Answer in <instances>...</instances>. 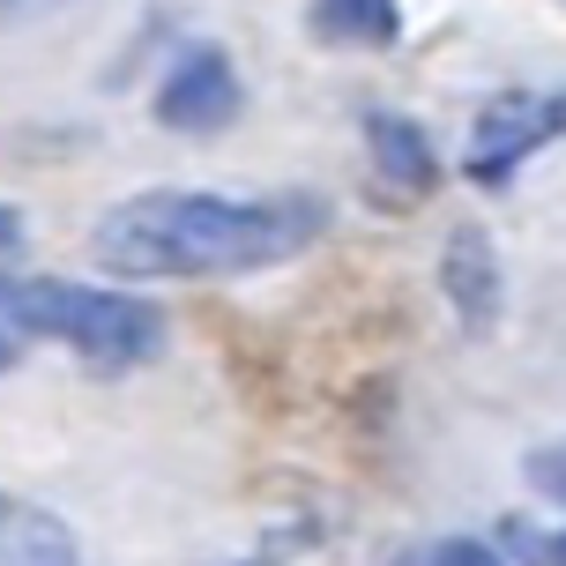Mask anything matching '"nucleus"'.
I'll return each instance as SVG.
<instances>
[{"label":"nucleus","mask_w":566,"mask_h":566,"mask_svg":"<svg viewBox=\"0 0 566 566\" xmlns=\"http://www.w3.org/2000/svg\"><path fill=\"white\" fill-rule=\"evenodd\" d=\"M440 291H448L454 321L484 336L492 321H500V254H492V239L484 231H454L448 254H440Z\"/></svg>","instance_id":"6"},{"label":"nucleus","mask_w":566,"mask_h":566,"mask_svg":"<svg viewBox=\"0 0 566 566\" xmlns=\"http://www.w3.org/2000/svg\"><path fill=\"white\" fill-rule=\"evenodd\" d=\"M313 30L328 45H388L396 38V0H313Z\"/></svg>","instance_id":"8"},{"label":"nucleus","mask_w":566,"mask_h":566,"mask_svg":"<svg viewBox=\"0 0 566 566\" xmlns=\"http://www.w3.org/2000/svg\"><path fill=\"white\" fill-rule=\"evenodd\" d=\"M559 135H566V90H507V97H492V105L470 119L462 171H470L478 187H507L514 171Z\"/></svg>","instance_id":"3"},{"label":"nucleus","mask_w":566,"mask_h":566,"mask_svg":"<svg viewBox=\"0 0 566 566\" xmlns=\"http://www.w3.org/2000/svg\"><path fill=\"white\" fill-rule=\"evenodd\" d=\"M396 566H507V559L478 537H424V544H410Z\"/></svg>","instance_id":"9"},{"label":"nucleus","mask_w":566,"mask_h":566,"mask_svg":"<svg viewBox=\"0 0 566 566\" xmlns=\"http://www.w3.org/2000/svg\"><path fill=\"white\" fill-rule=\"evenodd\" d=\"M0 321L23 336L67 343L90 373H135L165 350V313L149 298H119V291H90V283H0Z\"/></svg>","instance_id":"2"},{"label":"nucleus","mask_w":566,"mask_h":566,"mask_svg":"<svg viewBox=\"0 0 566 566\" xmlns=\"http://www.w3.org/2000/svg\"><path fill=\"white\" fill-rule=\"evenodd\" d=\"M15 254H23V217H15V209H0V269H8Z\"/></svg>","instance_id":"11"},{"label":"nucleus","mask_w":566,"mask_h":566,"mask_svg":"<svg viewBox=\"0 0 566 566\" xmlns=\"http://www.w3.org/2000/svg\"><path fill=\"white\" fill-rule=\"evenodd\" d=\"M0 566H83V559H75V537L60 514L0 492Z\"/></svg>","instance_id":"7"},{"label":"nucleus","mask_w":566,"mask_h":566,"mask_svg":"<svg viewBox=\"0 0 566 566\" xmlns=\"http://www.w3.org/2000/svg\"><path fill=\"white\" fill-rule=\"evenodd\" d=\"M552 559H559V566H566V530H552Z\"/></svg>","instance_id":"12"},{"label":"nucleus","mask_w":566,"mask_h":566,"mask_svg":"<svg viewBox=\"0 0 566 566\" xmlns=\"http://www.w3.org/2000/svg\"><path fill=\"white\" fill-rule=\"evenodd\" d=\"M530 484H537L552 507H566V440H552V448L530 454Z\"/></svg>","instance_id":"10"},{"label":"nucleus","mask_w":566,"mask_h":566,"mask_svg":"<svg viewBox=\"0 0 566 566\" xmlns=\"http://www.w3.org/2000/svg\"><path fill=\"white\" fill-rule=\"evenodd\" d=\"M328 231L321 195H135L113 217H97V261L113 276H247L276 269Z\"/></svg>","instance_id":"1"},{"label":"nucleus","mask_w":566,"mask_h":566,"mask_svg":"<svg viewBox=\"0 0 566 566\" xmlns=\"http://www.w3.org/2000/svg\"><path fill=\"white\" fill-rule=\"evenodd\" d=\"M239 105H247L239 67H231V53H217V45H187V53L171 60L165 90H157V119L179 127V135H217V127L239 119Z\"/></svg>","instance_id":"4"},{"label":"nucleus","mask_w":566,"mask_h":566,"mask_svg":"<svg viewBox=\"0 0 566 566\" xmlns=\"http://www.w3.org/2000/svg\"><path fill=\"white\" fill-rule=\"evenodd\" d=\"M366 149H373V187L380 201H424L432 195V179H440V157H432V142L396 113H366Z\"/></svg>","instance_id":"5"}]
</instances>
